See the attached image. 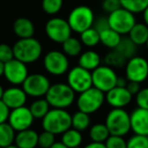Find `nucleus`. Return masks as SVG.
Returning a JSON list of instances; mask_svg holds the SVG:
<instances>
[{
  "label": "nucleus",
  "instance_id": "obj_1",
  "mask_svg": "<svg viewBox=\"0 0 148 148\" xmlns=\"http://www.w3.org/2000/svg\"><path fill=\"white\" fill-rule=\"evenodd\" d=\"M42 126L45 131L54 135L63 134L71 128V115L65 109H50L47 115L42 119Z\"/></svg>",
  "mask_w": 148,
  "mask_h": 148
},
{
  "label": "nucleus",
  "instance_id": "obj_2",
  "mask_svg": "<svg viewBox=\"0 0 148 148\" xmlns=\"http://www.w3.org/2000/svg\"><path fill=\"white\" fill-rule=\"evenodd\" d=\"M12 48L15 59L25 64H31L38 61L43 52L42 44L34 37L19 39Z\"/></svg>",
  "mask_w": 148,
  "mask_h": 148
},
{
  "label": "nucleus",
  "instance_id": "obj_3",
  "mask_svg": "<svg viewBox=\"0 0 148 148\" xmlns=\"http://www.w3.org/2000/svg\"><path fill=\"white\" fill-rule=\"evenodd\" d=\"M45 99L49 103L50 107L55 109H66L74 103L75 92L66 83L51 84Z\"/></svg>",
  "mask_w": 148,
  "mask_h": 148
},
{
  "label": "nucleus",
  "instance_id": "obj_4",
  "mask_svg": "<svg viewBox=\"0 0 148 148\" xmlns=\"http://www.w3.org/2000/svg\"><path fill=\"white\" fill-rule=\"evenodd\" d=\"M106 126L111 135L125 136L131 131L130 114L124 109H115L109 112L106 118Z\"/></svg>",
  "mask_w": 148,
  "mask_h": 148
},
{
  "label": "nucleus",
  "instance_id": "obj_5",
  "mask_svg": "<svg viewBox=\"0 0 148 148\" xmlns=\"http://www.w3.org/2000/svg\"><path fill=\"white\" fill-rule=\"evenodd\" d=\"M67 21L72 32L81 34L85 29H89L93 25L95 14L90 7L86 6V5H79L71 10Z\"/></svg>",
  "mask_w": 148,
  "mask_h": 148
},
{
  "label": "nucleus",
  "instance_id": "obj_6",
  "mask_svg": "<svg viewBox=\"0 0 148 148\" xmlns=\"http://www.w3.org/2000/svg\"><path fill=\"white\" fill-rule=\"evenodd\" d=\"M105 99V92L91 86L90 88L79 93V97L76 101L77 108H78V111L91 115L101 109Z\"/></svg>",
  "mask_w": 148,
  "mask_h": 148
},
{
  "label": "nucleus",
  "instance_id": "obj_7",
  "mask_svg": "<svg viewBox=\"0 0 148 148\" xmlns=\"http://www.w3.org/2000/svg\"><path fill=\"white\" fill-rule=\"evenodd\" d=\"M91 78L92 86L105 93L117 86L118 75L115 69L110 66L99 65L93 71H91Z\"/></svg>",
  "mask_w": 148,
  "mask_h": 148
},
{
  "label": "nucleus",
  "instance_id": "obj_8",
  "mask_svg": "<svg viewBox=\"0 0 148 148\" xmlns=\"http://www.w3.org/2000/svg\"><path fill=\"white\" fill-rule=\"evenodd\" d=\"M108 21L110 27L122 36L129 34L132 27L135 25L136 18L134 13L121 7L114 12L110 13L108 16Z\"/></svg>",
  "mask_w": 148,
  "mask_h": 148
},
{
  "label": "nucleus",
  "instance_id": "obj_9",
  "mask_svg": "<svg viewBox=\"0 0 148 148\" xmlns=\"http://www.w3.org/2000/svg\"><path fill=\"white\" fill-rule=\"evenodd\" d=\"M21 86L29 97L40 99L46 95L51 86V83L46 75L41 73H34L29 74V76L25 78Z\"/></svg>",
  "mask_w": 148,
  "mask_h": 148
},
{
  "label": "nucleus",
  "instance_id": "obj_10",
  "mask_svg": "<svg viewBox=\"0 0 148 148\" xmlns=\"http://www.w3.org/2000/svg\"><path fill=\"white\" fill-rule=\"evenodd\" d=\"M43 63L46 71L54 76H61L69 70L67 55L57 50L48 52L44 57Z\"/></svg>",
  "mask_w": 148,
  "mask_h": 148
},
{
  "label": "nucleus",
  "instance_id": "obj_11",
  "mask_svg": "<svg viewBox=\"0 0 148 148\" xmlns=\"http://www.w3.org/2000/svg\"><path fill=\"white\" fill-rule=\"evenodd\" d=\"M67 84L73 89L74 92H83L92 86L91 71L79 65L71 68L67 74Z\"/></svg>",
  "mask_w": 148,
  "mask_h": 148
},
{
  "label": "nucleus",
  "instance_id": "obj_12",
  "mask_svg": "<svg viewBox=\"0 0 148 148\" xmlns=\"http://www.w3.org/2000/svg\"><path fill=\"white\" fill-rule=\"evenodd\" d=\"M47 37L54 43L62 44L71 37L72 29L66 19L61 17H53L49 19L45 25Z\"/></svg>",
  "mask_w": 148,
  "mask_h": 148
},
{
  "label": "nucleus",
  "instance_id": "obj_13",
  "mask_svg": "<svg viewBox=\"0 0 148 148\" xmlns=\"http://www.w3.org/2000/svg\"><path fill=\"white\" fill-rule=\"evenodd\" d=\"M125 74L128 81L141 83L148 77V62L145 58L134 56L126 63Z\"/></svg>",
  "mask_w": 148,
  "mask_h": 148
},
{
  "label": "nucleus",
  "instance_id": "obj_14",
  "mask_svg": "<svg viewBox=\"0 0 148 148\" xmlns=\"http://www.w3.org/2000/svg\"><path fill=\"white\" fill-rule=\"evenodd\" d=\"M3 76L9 83L13 85H21L29 76V70L27 64L13 58L12 60L4 64Z\"/></svg>",
  "mask_w": 148,
  "mask_h": 148
},
{
  "label": "nucleus",
  "instance_id": "obj_15",
  "mask_svg": "<svg viewBox=\"0 0 148 148\" xmlns=\"http://www.w3.org/2000/svg\"><path fill=\"white\" fill-rule=\"evenodd\" d=\"M34 116L32 115L29 108L25 106L13 109L9 113L8 123L14 129L15 132L29 129L34 123Z\"/></svg>",
  "mask_w": 148,
  "mask_h": 148
},
{
  "label": "nucleus",
  "instance_id": "obj_16",
  "mask_svg": "<svg viewBox=\"0 0 148 148\" xmlns=\"http://www.w3.org/2000/svg\"><path fill=\"white\" fill-rule=\"evenodd\" d=\"M106 93L108 103L115 109H123L127 107L132 101V95L126 87L115 86Z\"/></svg>",
  "mask_w": 148,
  "mask_h": 148
},
{
  "label": "nucleus",
  "instance_id": "obj_17",
  "mask_svg": "<svg viewBox=\"0 0 148 148\" xmlns=\"http://www.w3.org/2000/svg\"><path fill=\"white\" fill-rule=\"evenodd\" d=\"M27 95L25 92L23 87L21 88V87L14 85V86L5 89L1 101L10 110H13L19 107H23L27 103Z\"/></svg>",
  "mask_w": 148,
  "mask_h": 148
},
{
  "label": "nucleus",
  "instance_id": "obj_18",
  "mask_svg": "<svg viewBox=\"0 0 148 148\" xmlns=\"http://www.w3.org/2000/svg\"><path fill=\"white\" fill-rule=\"evenodd\" d=\"M131 130L137 135H148V110L137 108L130 114Z\"/></svg>",
  "mask_w": 148,
  "mask_h": 148
},
{
  "label": "nucleus",
  "instance_id": "obj_19",
  "mask_svg": "<svg viewBox=\"0 0 148 148\" xmlns=\"http://www.w3.org/2000/svg\"><path fill=\"white\" fill-rule=\"evenodd\" d=\"M39 134L31 128L17 132L14 143L18 148H36L38 146Z\"/></svg>",
  "mask_w": 148,
  "mask_h": 148
},
{
  "label": "nucleus",
  "instance_id": "obj_20",
  "mask_svg": "<svg viewBox=\"0 0 148 148\" xmlns=\"http://www.w3.org/2000/svg\"><path fill=\"white\" fill-rule=\"evenodd\" d=\"M13 33L19 39L33 38L35 35V25L31 19L27 17H19L13 23Z\"/></svg>",
  "mask_w": 148,
  "mask_h": 148
},
{
  "label": "nucleus",
  "instance_id": "obj_21",
  "mask_svg": "<svg viewBox=\"0 0 148 148\" xmlns=\"http://www.w3.org/2000/svg\"><path fill=\"white\" fill-rule=\"evenodd\" d=\"M101 58L95 51L89 50L85 51L79 55L78 65L88 71H93L95 68H97L101 65Z\"/></svg>",
  "mask_w": 148,
  "mask_h": 148
},
{
  "label": "nucleus",
  "instance_id": "obj_22",
  "mask_svg": "<svg viewBox=\"0 0 148 148\" xmlns=\"http://www.w3.org/2000/svg\"><path fill=\"white\" fill-rule=\"evenodd\" d=\"M129 38L136 46L145 45L148 39V27L145 23H135L129 32Z\"/></svg>",
  "mask_w": 148,
  "mask_h": 148
},
{
  "label": "nucleus",
  "instance_id": "obj_23",
  "mask_svg": "<svg viewBox=\"0 0 148 148\" xmlns=\"http://www.w3.org/2000/svg\"><path fill=\"white\" fill-rule=\"evenodd\" d=\"M121 39V35L111 27L99 32V42L109 49H116Z\"/></svg>",
  "mask_w": 148,
  "mask_h": 148
},
{
  "label": "nucleus",
  "instance_id": "obj_24",
  "mask_svg": "<svg viewBox=\"0 0 148 148\" xmlns=\"http://www.w3.org/2000/svg\"><path fill=\"white\" fill-rule=\"evenodd\" d=\"M61 142L65 144L68 148L78 147L82 143V134L80 131L74 128H69L67 131L62 134Z\"/></svg>",
  "mask_w": 148,
  "mask_h": 148
},
{
  "label": "nucleus",
  "instance_id": "obj_25",
  "mask_svg": "<svg viewBox=\"0 0 148 148\" xmlns=\"http://www.w3.org/2000/svg\"><path fill=\"white\" fill-rule=\"evenodd\" d=\"M62 50L63 53L70 57H76L81 54L82 51V43L80 40L76 38L70 37L66 41L62 43Z\"/></svg>",
  "mask_w": 148,
  "mask_h": 148
},
{
  "label": "nucleus",
  "instance_id": "obj_26",
  "mask_svg": "<svg viewBox=\"0 0 148 148\" xmlns=\"http://www.w3.org/2000/svg\"><path fill=\"white\" fill-rule=\"evenodd\" d=\"M116 51L119 54H121L126 60L131 59L132 57L136 55V51H137V46L131 41L130 38H122L120 41L119 45L117 46Z\"/></svg>",
  "mask_w": 148,
  "mask_h": 148
},
{
  "label": "nucleus",
  "instance_id": "obj_27",
  "mask_svg": "<svg viewBox=\"0 0 148 148\" xmlns=\"http://www.w3.org/2000/svg\"><path fill=\"white\" fill-rule=\"evenodd\" d=\"M15 140V131L9 123L0 124V146L2 148L10 146Z\"/></svg>",
  "mask_w": 148,
  "mask_h": 148
},
{
  "label": "nucleus",
  "instance_id": "obj_28",
  "mask_svg": "<svg viewBox=\"0 0 148 148\" xmlns=\"http://www.w3.org/2000/svg\"><path fill=\"white\" fill-rule=\"evenodd\" d=\"M90 126V117L84 112L78 111L71 116V127L82 132Z\"/></svg>",
  "mask_w": 148,
  "mask_h": 148
},
{
  "label": "nucleus",
  "instance_id": "obj_29",
  "mask_svg": "<svg viewBox=\"0 0 148 148\" xmlns=\"http://www.w3.org/2000/svg\"><path fill=\"white\" fill-rule=\"evenodd\" d=\"M111 135L108 130L106 124L97 123L95 124L89 130V137L92 142H99V143H105L106 140Z\"/></svg>",
  "mask_w": 148,
  "mask_h": 148
},
{
  "label": "nucleus",
  "instance_id": "obj_30",
  "mask_svg": "<svg viewBox=\"0 0 148 148\" xmlns=\"http://www.w3.org/2000/svg\"><path fill=\"white\" fill-rule=\"evenodd\" d=\"M32 115L34 116L35 119L42 120L46 115L48 114V112L50 111V105L47 101L46 99H38L37 101H35L29 107Z\"/></svg>",
  "mask_w": 148,
  "mask_h": 148
},
{
  "label": "nucleus",
  "instance_id": "obj_31",
  "mask_svg": "<svg viewBox=\"0 0 148 148\" xmlns=\"http://www.w3.org/2000/svg\"><path fill=\"white\" fill-rule=\"evenodd\" d=\"M80 41L86 47H95L99 42V33L93 27L85 29L80 34Z\"/></svg>",
  "mask_w": 148,
  "mask_h": 148
},
{
  "label": "nucleus",
  "instance_id": "obj_32",
  "mask_svg": "<svg viewBox=\"0 0 148 148\" xmlns=\"http://www.w3.org/2000/svg\"><path fill=\"white\" fill-rule=\"evenodd\" d=\"M120 2L123 8L134 14L143 12L148 6V0H120Z\"/></svg>",
  "mask_w": 148,
  "mask_h": 148
},
{
  "label": "nucleus",
  "instance_id": "obj_33",
  "mask_svg": "<svg viewBox=\"0 0 148 148\" xmlns=\"http://www.w3.org/2000/svg\"><path fill=\"white\" fill-rule=\"evenodd\" d=\"M103 62L107 66H110L112 68H122L123 66L126 65L127 60L118 53L116 50L111 51L105 56L103 58Z\"/></svg>",
  "mask_w": 148,
  "mask_h": 148
},
{
  "label": "nucleus",
  "instance_id": "obj_34",
  "mask_svg": "<svg viewBox=\"0 0 148 148\" xmlns=\"http://www.w3.org/2000/svg\"><path fill=\"white\" fill-rule=\"evenodd\" d=\"M63 6V0H42V8L47 14H57Z\"/></svg>",
  "mask_w": 148,
  "mask_h": 148
},
{
  "label": "nucleus",
  "instance_id": "obj_35",
  "mask_svg": "<svg viewBox=\"0 0 148 148\" xmlns=\"http://www.w3.org/2000/svg\"><path fill=\"white\" fill-rule=\"evenodd\" d=\"M127 148H148L147 136L134 134L127 141Z\"/></svg>",
  "mask_w": 148,
  "mask_h": 148
},
{
  "label": "nucleus",
  "instance_id": "obj_36",
  "mask_svg": "<svg viewBox=\"0 0 148 148\" xmlns=\"http://www.w3.org/2000/svg\"><path fill=\"white\" fill-rule=\"evenodd\" d=\"M105 145L107 148H127V141L123 136L110 135L106 140Z\"/></svg>",
  "mask_w": 148,
  "mask_h": 148
},
{
  "label": "nucleus",
  "instance_id": "obj_37",
  "mask_svg": "<svg viewBox=\"0 0 148 148\" xmlns=\"http://www.w3.org/2000/svg\"><path fill=\"white\" fill-rule=\"evenodd\" d=\"M55 143V135L44 130L41 134H39L38 139V145L41 148H50Z\"/></svg>",
  "mask_w": 148,
  "mask_h": 148
},
{
  "label": "nucleus",
  "instance_id": "obj_38",
  "mask_svg": "<svg viewBox=\"0 0 148 148\" xmlns=\"http://www.w3.org/2000/svg\"><path fill=\"white\" fill-rule=\"evenodd\" d=\"M13 58H14L13 48L7 44H0V61L5 64L6 62L12 60Z\"/></svg>",
  "mask_w": 148,
  "mask_h": 148
},
{
  "label": "nucleus",
  "instance_id": "obj_39",
  "mask_svg": "<svg viewBox=\"0 0 148 148\" xmlns=\"http://www.w3.org/2000/svg\"><path fill=\"white\" fill-rule=\"evenodd\" d=\"M136 103L138 108L148 110V87L141 88L136 95Z\"/></svg>",
  "mask_w": 148,
  "mask_h": 148
},
{
  "label": "nucleus",
  "instance_id": "obj_40",
  "mask_svg": "<svg viewBox=\"0 0 148 148\" xmlns=\"http://www.w3.org/2000/svg\"><path fill=\"white\" fill-rule=\"evenodd\" d=\"M101 6H103V10L110 14V13L114 12L117 9L121 8L122 5L120 0H103Z\"/></svg>",
  "mask_w": 148,
  "mask_h": 148
},
{
  "label": "nucleus",
  "instance_id": "obj_41",
  "mask_svg": "<svg viewBox=\"0 0 148 148\" xmlns=\"http://www.w3.org/2000/svg\"><path fill=\"white\" fill-rule=\"evenodd\" d=\"M93 27H95V29H97V32H101L103 31V29H108V27H110L109 25V21H108V17H99V18L97 19H95V23H93Z\"/></svg>",
  "mask_w": 148,
  "mask_h": 148
},
{
  "label": "nucleus",
  "instance_id": "obj_42",
  "mask_svg": "<svg viewBox=\"0 0 148 148\" xmlns=\"http://www.w3.org/2000/svg\"><path fill=\"white\" fill-rule=\"evenodd\" d=\"M9 113H10V109L2 101H0V124L8 121Z\"/></svg>",
  "mask_w": 148,
  "mask_h": 148
},
{
  "label": "nucleus",
  "instance_id": "obj_43",
  "mask_svg": "<svg viewBox=\"0 0 148 148\" xmlns=\"http://www.w3.org/2000/svg\"><path fill=\"white\" fill-rule=\"evenodd\" d=\"M126 88L128 89V91H129L132 95H136L139 92L141 87H140V83L135 82V81H128L127 85H126Z\"/></svg>",
  "mask_w": 148,
  "mask_h": 148
},
{
  "label": "nucleus",
  "instance_id": "obj_44",
  "mask_svg": "<svg viewBox=\"0 0 148 148\" xmlns=\"http://www.w3.org/2000/svg\"><path fill=\"white\" fill-rule=\"evenodd\" d=\"M83 148H107L105 143H99V142H90Z\"/></svg>",
  "mask_w": 148,
  "mask_h": 148
},
{
  "label": "nucleus",
  "instance_id": "obj_45",
  "mask_svg": "<svg viewBox=\"0 0 148 148\" xmlns=\"http://www.w3.org/2000/svg\"><path fill=\"white\" fill-rule=\"evenodd\" d=\"M128 83V79L127 78H121V77H118L117 80V86H121V87H126Z\"/></svg>",
  "mask_w": 148,
  "mask_h": 148
},
{
  "label": "nucleus",
  "instance_id": "obj_46",
  "mask_svg": "<svg viewBox=\"0 0 148 148\" xmlns=\"http://www.w3.org/2000/svg\"><path fill=\"white\" fill-rule=\"evenodd\" d=\"M50 148H68V147L65 145V144H63L61 141H60V142H55Z\"/></svg>",
  "mask_w": 148,
  "mask_h": 148
},
{
  "label": "nucleus",
  "instance_id": "obj_47",
  "mask_svg": "<svg viewBox=\"0 0 148 148\" xmlns=\"http://www.w3.org/2000/svg\"><path fill=\"white\" fill-rule=\"evenodd\" d=\"M143 21H144V23L148 27V6L146 7V9L143 11Z\"/></svg>",
  "mask_w": 148,
  "mask_h": 148
},
{
  "label": "nucleus",
  "instance_id": "obj_48",
  "mask_svg": "<svg viewBox=\"0 0 148 148\" xmlns=\"http://www.w3.org/2000/svg\"><path fill=\"white\" fill-rule=\"evenodd\" d=\"M3 72H4V63L0 61V77L3 76Z\"/></svg>",
  "mask_w": 148,
  "mask_h": 148
},
{
  "label": "nucleus",
  "instance_id": "obj_49",
  "mask_svg": "<svg viewBox=\"0 0 148 148\" xmlns=\"http://www.w3.org/2000/svg\"><path fill=\"white\" fill-rule=\"evenodd\" d=\"M3 92H4V89H3V87L1 86V84H0V101H1V99H2Z\"/></svg>",
  "mask_w": 148,
  "mask_h": 148
},
{
  "label": "nucleus",
  "instance_id": "obj_50",
  "mask_svg": "<svg viewBox=\"0 0 148 148\" xmlns=\"http://www.w3.org/2000/svg\"><path fill=\"white\" fill-rule=\"evenodd\" d=\"M4 148H18V147H17L16 145H13V144H12V145H10V146H7V147H4Z\"/></svg>",
  "mask_w": 148,
  "mask_h": 148
},
{
  "label": "nucleus",
  "instance_id": "obj_51",
  "mask_svg": "<svg viewBox=\"0 0 148 148\" xmlns=\"http://www.w3.org/2000/svg\"><path fill=\"white\" fill-rule=\"evenodd\" d=\"M145 45H146V47H147V49H148V39H147V42H146Z\"/></svg>",
  "mask_w": 148,
  "mask_h": 148
},
{
  "label": "nucleus",
  "instance_id": "obj_52",
  "mask_svg": "<svg viewBox=\"0 0 148 148\" xmlns=\"http://www.w3.org/2000/svg\"><path fill=\"white\" fill-rule=\"evenodd\" d=\"M75 148H80V146H78V147H75Z\"/></svg>",
  "mask_w": 148,
  "mask_h": 148
},
{
  "label": "nucleus",
  "instance_id": "obj_53",
  "mask_svg": "<svg viewBox=\"0 0 148 148\" xmlns=\"http://www.w3.org/2000/svg\"><path fill=\"white\" fill-rule=\"evenodd\" d=\"M147 139H148V135H147Z\"/></svg>",
  "mask_w": 148,
  "mask_h": 148
},
{
  "label": "nucleus",
  "instance_id": "obj_54",
  "mask_svg": "<svg viewBox=\"0 0 148 148\" xmlns=\"http://www.w3.org/2000/svg\"><path fill=\"white\" fill-rule=\"evenodd\" d=\"M0 148H2V147H1V146H0Z\"/></svg>",
  "mask_w": 148,
  "mask_h": 148
}]
</instances>
